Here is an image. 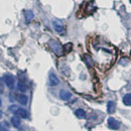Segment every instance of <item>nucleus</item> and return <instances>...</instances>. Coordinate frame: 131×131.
<instances>
[{"label":"nucleus","instance_id":"nucleus-12","mask_svg":"<svg viewBox=\"0 0 131 131\" xmlns=\"http://www.w3.org/2000/svg\"><path fill=\"white\" fill-rule=\"evenodd\" d=\"M17 89H18L20 92H26V91H27V87H26V85H25L23 82H21V81H19L18 84H17Z\"/></svg>","mask_w":131,"mask_h":131},{"label":"nucleus","instance_id":"nucleus-19","mask_svg":"<svg viewBox=\"0 0 131 131\" xmlns=\"http://www.w3.org/2000/svg\"><path fill=\"white\" fill-rule=\"evenodd\" d=\"M9 109H10L11 111H13V112H15V111H16V110H17V109H18V107H17V106H15V105H13V106H11V107H10Z\"/></svg>","mask_w":131,"mask_h":131},{"label":"nucleus","instance_id":"nucleus-9","mask_svg":"<svg viewBox=\"0 0 131 131\" xmlns=\"http://www.w3.org/2000/svg\"><path fill=\"white\" fill-rule=\"evenodd\" d=\"M115 109H116V105H115V103L113 102V101H109V102L107 103V111H108V113H110V114L114 113Z\"/></svg>","mask_w":131,"mask_h":131},{"label":"nucleus","instance_id":"nucleus-13","mask_svg":"<svg viewBox=\"0 0 131 131\" xmlns=\"http://www.w3.org/2000/svg\"><path fill=\"white\" fill-rule=\"evenodd\" d=\"M95 9H96L95 2H94V1H91V2L88 4V6H87V12L92 13V12H94V10H95Z\"/></svg>","mask_w":131,"mask_h":131},{"label":"nucleus","instance_id":"nucleus-15","mask_svg":"<svg viewBox=\"0 0 131 131\" xmlns=\"http://www.w3.org/2000/svg\"><path fill=\"white\" fill-rule=\"evenodd\" d=\"M33 12L32 11H30V10H26L25 11V19H26V21L27 22H29V21H31L33 19Z\"/></svg>","mask_w":131,"mask_h":131},{"label":"nucleus","instance_id":"nucleus-6","mask_svg":"<svg viewBox=\"0 0 131 131\" xmlns=\"http://www.w3.org/2000/svg\"><path fill=\"white\" fill-rule=\"evenodd\" d=\"M49 84L51 85V86H57L58 84H59V79H58V77L56 76V74H53V73H50L49 74Z\"/></svg>","mask_w":131,"mask_h":131},{"label":"nucleus","instance_id":"nucleus-5","mask_svg":"<svg viewBox=\"0 0 131 131\" xmlns=\"http://www.w3.org/2000/svg\"><path fill=\"white\" fill-rule=\"evenodd\" d=\"M14 113H15V115H17L18 117H21V118H27V117H28L27 111H26L25 109H22V108H18Z\"/></svg>","mask_w":131,"mask_h":131},{"label":"nucleus","instance_id":"nucleus-18","mask_svg":"<svg viewBox=\"0 0 131 131\" xmlns=\"http://www.w3.org/2000/svg\"><path fill=\"white\" fill-rule=\"evenodd\" d=\"M73 49V45L72 43H67L65 47H64V49L66 50V52H69V51H71Z\"/></svg>","mask_w":131,"mask_h":131},{"label":"nucleus","instance_id":"nucleus-3","mask_svg":"<svg viewBox=\"0 0 131 131\" xmlns=\"http://www.w3.org/2000/svg\"><path fill=\"white\" fill-rule=\"evenodd\" d=\"M52 24H53V28H54V30L57 32L59 33L64 32L65 29H64V23H63L62 20H54L52 22Z\"/></svg>","mask_w":131,"mask_h":131},{"label":"nucleus","instance_id":"nucleus-7","mask_svg":"<svg viewBox=\"0 0 131 131\" xmlns=\"http://www.w3.org/2000/svg\"><path fill=\"white\" fill-rule=\"evenodd\" d=\"M60 97L62 100H65V101H68L70 100L71 97H72V94L69 92V91H66V90H62L60 92Z\"/></svg>","mask_w":131,"mask_h":131},{"label":"nucleus","instance_id":"nucleus-4","mask_svg":"<svg viewBox=\"0 0 131 131\" xmlns=\"http://www.w3.org/2000/svg\"><path fill=\"white\" fill-rule=\"evenodd\" d=\"M108 126H109V128H111L113 130H117V129H119L120 124L113 117H110V118H108Z\"/></svg>","mask_w":131,"mask_h":131},{"label":"nucleus","instance_id":"nucleus-14","mask_svg":"<svg viewBox=\"0 0 131 131\" xmlns=\"http://www.w3.org/2000/svg\"><path fill=\"white\" fill-rule=\"evenodd\" d=\"M84 60H85V63L88 65V67H90V68L93 67V60H92V58H91L90 56L85 54V56H84Z\"/></svg>","mask_w":131,"mask_h":131},{"label":"nucleus","instance_id":"nucleus-10","mask_svg":"<svg viewBox=\"0 0 131 131\" xmlns=\"http://www.w3.org/2000/svg\"><path fill=\"white\" fill-rule=\"evenodd\" d=\"M75 115L80 119H84V118H86V111L83 109H77L75 111Z\"/></svg>","mask_w":131,"mask_h":131},{"label":"nucleus","instance_id":"nucleus-8","mask_svg":"<svg viewBox=\"0 0 131 131\" xmlns=\"http://www.w3.org/2000/svg\"><path fill=\"white\" fill-rule=\"evenodd\" d=\"M16 100L21 105H26L27 104V101H28V98H27V96H25L23 94H20V95H17Z\"/></svg>","mask_w":131,"mask_h":131},{"label":"nucleus","instance_id":"nucleus-20","mask_svg":"<svg viewBox=\"0 0 131 131\" xmlns=\"http://www.w3.org/2000/svg\"><path fill=\"white\" fill-rule=\"evenodd\" d=\"M130 2H131V0H130Z\"/></svg>","mask_w":131,"mask_h":131},{"label":"nucleus","instance_id":"nucleus-16","mask_svg":"<svg viewBox=\"0 0 131 131\" xmlns=\"http://www.w3.org/2000/svg\"><path fill=\"white\" fill-rule=\"evenodd\" d=\"M123 103H124L125 105L130 106L131 105V94H126V95L123 97Z\"/></svg>","mask_w":131,"mask_h":131},{"label":"nucleus","instance_id":"nucleus-1","mask_svg":"<svg viewBox=\"0 0 131 131\" xmlns=\"http://www.w3.org/2000/svg\"><path fill=\"white\" fill-rule=\"evenodd\" d=\"M49 46L50 49L57 54V56H59V57H61L62 54H63V47H62V45L58 41V40H56V39H51V40H49Z\"/></svg>","mask_w":131,"mask_h":131},{"label":"nucleus","instance_id":"nucleus-2","mask_svg":"<svg viewBox=\"0 0 131 131\" xmlns=\"http://www.w3.org/2000/svg\"><path fill=\"white\" fill-rule=\"evenodd\" d=\"M4 82L6 84V86L9 88V89H13L14 88V84H15V79L14 77L10 76V75H6L4 76Z\"/></svg>","mask_w":131,"mask_h":131},{"label":"nucleus","instance_id":"nucleus-11","mask_svg":"<svg viewBox=\"0 0 131 131\" xmlns=\"http://www.w3.org/2000/svg\"><path fill=\"white\" fill-rule=\"evenodd\" d=\"M11 123H12V125L15 127V128H18L19 127V125H20V119H19V117L18 116H13L12 118H11Z\"/></svg>","mask_w":131,"mask_h":131},{"label":"nucleus","instance_id":"nucleus-17","mask_svg":"<svg viewBox=\"0 0 131 131\" xmlns=\"http://www.w3.org/2000/svg\"><path fill=\"white\" fill-rule=\"evenodd\" d=\"M61 71H62L65 75H67V76H69V75H70V69L68 68V66L67 65H63V68L61 67Z\"/></svg>","mask_w":131,"mask_h":131}]
</instances>
